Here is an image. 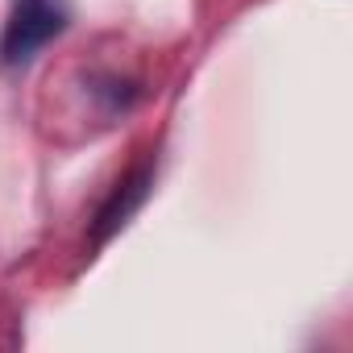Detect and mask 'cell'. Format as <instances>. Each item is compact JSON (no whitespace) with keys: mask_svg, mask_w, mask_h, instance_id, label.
Listing matches in <instances>:
<instances>
[{"mask_svg":"<svg viewBox=\"0 0 353 353\" xmlns=\"http://www.w3.org/2000/svg\"><path fill=\"white\" fill-rule=\"evenodd\" d=\"M63 30H67V5L63 0H13L5 34H0V63L26 67Z\"/></svg>","mask_w":353,"mask_h":353,"instance_id":"cell-1","label":"cell"},{"mask_svg":"<svg viewBox=\"0 0 353 353\" xmlns=\"http://www.w3.org/2000/svg\"><path fill=\"white\" fill-rule=\"evenodd\" d=\"M145 192H150V170H137V174H129L125 183H117L112 188V196H108V204L100 208V216H96V229H92V241L96 245H104L137 208H141V200H145Z\"/></svg>","mask_w":353,"mask_h":353,"instance_id":"cell-2","label":"cell"}]
</instances>
